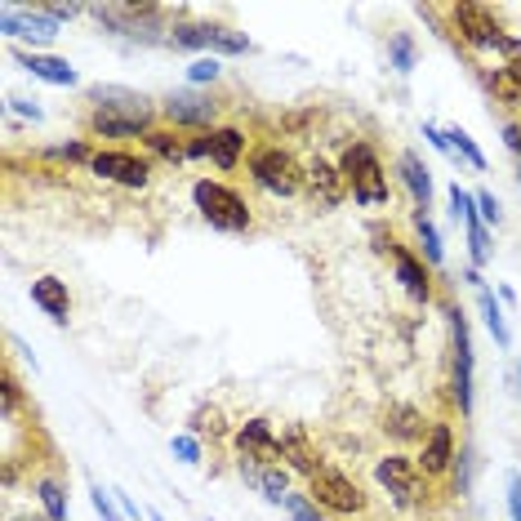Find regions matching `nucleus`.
I'll use <instances>...</instances> for the list:
<instances>
[{
	"instance_id": "f257e3e1",
	"label": "nucleus",
	"mask_w": 521,
	"mask_h": 521,
	"mask_svg": "<svg viewBox=\"0 0 521 521\" xmlns=\"http://www.w3.org/2000/svg\"><path fill=\"white\" fill-rule=\"evenodd\" d=\"M90 103H94L90 130L103 134V138H134V134H147V125H152V103L143 94H134V90L94 85Z\"/></svg>"
},
{
	"instance_id": "f03ea898",
	"label": "nucleus",
	"mask_w": 521,
	"mask_h": 521,
	"mask_svg": "<svg viewBox=\"0 0 521 521\" xmlns=\"http://www.w3.org/2000/svg\"><path fill=\"white\" fill-rule=\"evenodd\" d=\"M343 178H348V192H352L357 205H383L388 201V174H383L370 143H352L343 152Z\"/></svg>"
},
{
	"instance_id": "7ed1b4c3",
	"label": "nucleus",
	"mask_w": 521,
	"mask_h": 521,
	"mask_svg": "<svg viewBox=\"0 0 521 521\" xmlns=\"http://www.w3.org/2000/svg\"><path fill=\"white\" fill-rule=\"evenodd\" d=\"M192 201H196L201 218H205L209 227H218V232H245V227H249V205H245L232 187L214 183V178H201V183L192 187Z\"/></svg>"
},
{
	"instance_id": "20e7f679",
	"label": "nucleus",
	"mask_w": 521,
	"mask_h": 521,
	"mask_svg": "<svg viewBox=\"0 0 521 521\" xmlns=\"http://www.w3.org/2000/svg\"><path fill=\"white\" fill-rule=\"evenodd\" d=\"M249 174H254L258 187L272 192V196H295V192L308 183V170H304L286 147H258V152L249 156Z\"/></svg>"
},
{
	"instance_id": "39448f33",
	"label": "nucleus",
	"mask_w": 521,
	"mask_h": 521,
	"mask_svg": "<svg viewBox=\"0 0 521 521\" xmlns=\"http://www.w3.org/2000/svg\"><path fill=\"white\" fill-rule=\"evenodd\" d=\"M375 477H379V485H383L401 508H414V503L423 499V468H419V459H410V454H388V459H379V463H375Z\"/></svg>"
},
{
	"instance_id": "423d86ee",
	"label": "nucleus",
	"mask_w": 521,
	"mask_h": 521,
	"mask_svg": "<svg viewBox=\"0 0 521 521\" xmlns=\"http://www.w3.org/2000/svg\"><path fill=\"white\" fill-rule=\"evenodd\" d=\"M236 450H241V472L281 463V437L272 432L268 419H249V423H241V428H236Z\"/></svg>"
},
{
	"instance_id": "0eeeda50",
	"label": "nucleus",
	"mask_w": 521,
	"mask_h": 521,
	"mask_svg": "<svg viewBox=\"0 0 521 521\" xmlns=\"http://www.w3.org/2000/svg\"><path fill=\"white\" fill-rule=\"evenodd\" d=\"M170 41L183 50H214V54H245L249 50V41L241 32L218 28V23H178L170 32Z\"/></svg>"
},
{
	"instance_id": "6e6552de",
	"label": "nucleus",
	"mask_w": 521,
	"mask_h": 521,
	"mask_svg": "<svg viewBox=\"0 0 521 521\" xmlns=\"http://www.w3.org/2000/svg\"><path fill=\"white\" fill-rule=\"evenodd\" d=\"M312 503L352 517V512L366 508V494H361V485H357L352 477H343V472H335V468H321V472L312 477Z\"/></svg>"
},
{
	"instance_id": "1a4fd4ad",
	"label": "nucleus",
	"mask_w": 521,
	"mask_h": 521,
	"mask_svg": "<svg viewBox=\"0 0 521 521\" xmlns=\"http://www.w3.org/2000/svg\"><path fill=\"white\" fill-rule=\"evenodd\" d=\"M450 339H454V401L468 414L472 410V335L459 308H450Z\"/></svg>"
},
{
	"instance_id": "9d476101",
	"label": "nucleus",
	"mask_w": 521,
	"mask_h": 521,
	"mask_svg": "<svg viewBox=\"0 0 521 521\" xmlns=\"http://www.w3.org/2000/svg\"><path fill=\"white\" fill-rule=\"evenodd\" d=\"M450 19H454V28H459V36H463L468 45H477V50H499L503 32H499V23H494V14H490L485 5H472V0H463V5L450 10Z\"/></svg>"
},
{
	"instance_id": "9b49d317",
	"label": "nucleus",
	"mask_w": 521,
	"mask_h": 521,
	"mask_svg": "<svg viewBox=\"0 0 521 521\" xmlns=\"http://www.w3.org/2000/svg\"><path fill=\"white\" fill-rule=\"evenodd\" d=\"M90 170H94L99 178L121 183V187H147V178H152L147 161H138V156H130V152H94Z\"/></svg>"
},
{
	"instance_id": "f8f14e48",
	"label": "nucleus",
	"mask_w": 521,
	"mask_h": 521,
	"mask_svg": "<svg viewBox=\"0 0 521 521\" xmlns=\"http://www.w3.org/2000/svg\"><path fill=\"white\" fill-rule=\"evenodd\" d=\"M281 459H286L295 472H304L308 481L326 468V463H321V450L312 446V437H308L304 423H286V428H281Z\"/></svg>"
},
{
	"instance_id": "ddd939ff",
	"label": "nucleus",
	"mask_w": 521,
	"mask_h": 521,
	"mask_svg": "<svg viewBox=\"0 0 521 521\" xmlns=\"http://www.w3.org/2000/svg\"><path fill=\"white\" fill-rule=\"evenodd\" d=\"M383 249L392 254V264H397V281L406 286V295H410V299H419V304H428V299H432V277H428V268L419 264V258H414L401 241H392V236H388V245H383Z\"/></svg>"
},
{
	"instance_id": "4468645a",
	"label": "nucleus",
	"mask_w": 521,
	"mask_h": 521,
	"mask_svg": "<svg viewBox=\"0 0 521 521\" xmlns=\"http://www.w3.org/2000/svg\"><path fill=\"white\" fill-rule=\"evenodd\" d=\"M0 32L14 41H54L59 23L50 14H28V10H5L0 14Z\"/></svg>"
},
{
	"instance_id": "2eb2a0df",
	"label": "nucleus",
	"mask_w": 521,
	"mask_h": 521,
	"mask_svg": "<svg viewBox=\"0 0 521 521\" xmlns=\"http://www.w3.org/2000/svg\"><path fill=\"white\" fill-rule=\"evenodd\" d=\"M32 304L59 326H67V317H72V295H67V281H59V277H36L32 281Z\"/></svg>"
},
{
	"instance_id": "dca6fc26",
	"label": "nucleus",
	"mask_w": 521,
	"mask_h": 521,
	"mask_svg": "<svg viewBox=\"0 0 521 521\" xmlns=\"http://www.w3.org/2000/svg\"><path fill=\"white\" fill-rule=\"evenodd\" d=\"M308 196L317 201V205H339L343 196H348V178H343V170H335V165H326V161H312V170H308Z\"/></svg>"
},
{
	"instance_id": "f3484780",
	"label": "nucleus",
	"mask_w": 521,
	"mask_h": 521,
	"mask_svg": "<svg viewBox=\"0 0 521 521\" xmlns=\"http://www.w3.org/2000/svg\"><path fill=\"white\" fill-rule=\"evenodd\" d=\"M450 459H454V437H450V423H432V428H428V437H423V454H419L423 477L446 472V468H450Z\"/></svg>"
},
{
	"instance_id": "a211bd4d",
	"label": "nucleus",
	"mask_w": 521,
	"mask_h": 521,
	"mask_svg": "<svg viewBox=\"0 0 521 521\" xmlns=\"http://www.w3.org/2000/svg\"><path fill=\"white\" fill-rule=\"evenodd\" d=\"M401 178H406V187L414 196V209L428 214V205H432V170L419 161V152H401Z\"/></svg>"
},
{
	"instance_id": "6ab92c4d",
	"label": "nucleus",
	"mask_w": 521,
	"mask_h": 521,
	"mask_svg": "<svg viewBox=\"0 0 521 521\" xmlns=\"http://www.w3.org/2000/svg\"><path fill=\"white\" fill-rule=\"evenodd\" d=\"M165 116H170L174 125H209V121H214V103H205V99H196V94H170Z\"/></svg>"
},
{
	"instance_id": "aec40b11",
	"label": "nucleus",
	"mask_w": 521,
	"mask_h": 521,
	"mask_svg": "<svg viewBox=\"0 0 521 521\" xmlns=\"http://www.w3.org/2000/svg\"><path fill=\"white\" fill-rule=\"evenodd\" d=\"M19 63H23L32 76L50 81V85H76V67H72L67 59H50V54H19Z\"/></svg>"
},
{
	"instance_id": "412c9836",
	"label": "nucleus",
	"mask_w": 521,
	"mask_h": 521,
	"mask_svg": "<svg viewBox=\"0 0 521 521\" xmlns=\"http://www.w3.org/2000/svg\"><path fill=\"white\" fill-rule=\"evenodd\" d=\"M241 152H245V134H241L236 125L209 130V161H214L218 170H232V165L241 161Z\"/></svg>"
},
{
	"instance_id": "4be33fe9",
	"label": "nucleus",
	"mask_w": 521,
	"mask_h": 521,
	"mask_svg": "<svg viewBox=\"0 0 521 521\" xmlns=\"http://www.w3.org/2000/svg\"><path fill=\"white\" fill-rule=\"evenodd\" d=\"M383 432H392L397 441H423V414L414 410V406H388V414H383Z\"/></svg>"
},
{
	"instance_id": "5701e85b",
	"label": "nucleus",
	"mask_w": 521,
	"mask_h": 521,
	"mask_svg": "<svg viewBox=\"0 0 521 521\" xmlns=\"http://www.w3.org/2000/svg\"><path fill=\"white\" fill-rule=\"evenodd\" d=\"M477 299H481V312H485V326H490L494 343H499V348H512V335H508V321H503V308H499V299H494L485 286L477 290Z\"/></svg>"
},
{
	"instance_id": "b1692460",
	"label": "nucleus",
	"mask_w": 521,
	"mask_h": 521,
	"mask_svg": "<svg viewBox=\"0 0 521 521\" xmlns=\"http://www.w3.org/2000/svg\"><path fill=\"white\" fill-rule=\"evenodd\" d=\"M143 143H147V152H156L161 161H170V165H178V161H187V143H178L174 134H165V130H147L143 134Z\"/></svg>"
},
{
	"instance_id": "393cba45",
	"label": "nucleus",
	"mask_w": 521,
	"mask_h": 521,
	"mask_svg": "<svg viewBox=\"0 0 521 521\" xmlns=\"http://www.w3.org/2000/svg\"><path fill=\"white\" fill-rule=\"evenodd\" d=\"M36 494H41L50 521H67V494H63V485H59L54 477H41V481H36Z\"/></svg>"
},
{
	"instance_id": "a878e982",
	"label": "nucleus",
	"mask_w": 521,
	"mask_h": 521,
	"mask_svg": "<svg viewBox=\"0 0 521 521\" xmlns=\"http://www.w3.org/2000/svg\"><path fill=\"white\" fill-rule=\"evenodd\" d=\"M463 227H468V245H472V264H477V268H481V264H490V232H485L481 214H468V218H463Z\"/></svg>"
},
{
	"instance_id": "bb28decb",
	"label": "nucleus",
	"mask_w": 521,
	"mask_h": 521,
	"mask_svg": "<svg viewBox=\"0 0 521 521\" xmlns=\"http://www.w3.org/2000/svg\"><path fill=\"white\" fill-rule=\"evenodd\" d=\"M187 428H192V437H223V414H218V406H201V410L187 419Z\"/></svg>"
},
{
	"instance_id": "cd10ccee",
	"label": "nucleus",
	"mask_w": 521,
	"mask_h": 521,
	"mask_svg": "<svg viewBox=\"0 0 521 521\" xmlns=\"http://www.w3.org/2000/svg\"><path fill=\"white\" fill-rule=\"evenodd\" d=\"M414 227H419V241H423V254H428V264H441V236H437V227H432V218L423 214V209H414Z\"/></svg>"
},
{
	"instance_id": "c85d7f7f",
	"label": "nucleus",
	"mask_w": 521,
	"mask_h": 521,
	"mask_svg": "<svg viewBox=\"0 0 521 521\" xmlns=\"http://www.w3.org/2000/svg\"><path fill=\"white\" fill-rule=\"evenodd\" d=\"M281 508L290 512V521H326V517L317 512L312 494H286V499H281Z\"/></svg>"
},
{
	"instance_id": "c756f323",
	"label": "nucleus",
	"mask_w": 521,
	"mask_h": 521,
	"mask_svg": "<svg viewBox=\"0 0 521 521\" xmlns=\"http://www.w3.org/2000/svg\"><path fill=\"white\" fill-rule=\"evenodd\" d=\"M450 147H454V156H463L472 170H485V156L477 152V143H472L463 130H450Z\"/></svg>"
},
{
	"instance_id": "7c9ffc66",
	"label": "nucleus",
	"mask_w": 521,
	"mask_h": 521,
	"mask_svg": "<svg viewBox=\"0 0 521 521\" xmlns=\"http://www.w3.org/2000/svg\"><path fill=\"white\" fill-rule=\"evenodd\" d=\"M485 85H490V90H494V94H499L503 103H521V85H517V81L508 76V67L490 72V76H485Z\"/></svg>"
},
{
	"instance_id": "2f4dec72",
	"label": "nucleus",
	"mask_w": 521,
	"mask_h": 521,
	"mask_svg": "<svg viewBox=\"0 0 521 521\" xmlns=\"http://www.w3.org/2000/svg\"><path fill=\"white\" fill-rule=\"evenodd\" d=\"M392 67L397 72H410L414 67V41L410 36H392Z\"/></svg>"
},
{
	"instance_id": "473e14b6",
	"label": "nucleus",
	"mask_w": 521,
	"mask_h": 521,
	"mask_svg": "<svg viewBox=\"0 0 521 521\" xmlns=\"http://www.w3.org/2000/svg\"><path fill=\"white\" fill-rule=\"evenodd\" d=\"M90 494H94V512H99L103 521H121V517H116V503H112V499H116L112 490H103V485L94 481V485H90Z\"/></svg>"
},
{
	"instance_id": "72a5a7b5",
	"label": "nucleus",
	"mask_w": 521,
	"mask_h": 521,
	"mask_svg": "<svg viewBox=\"0 0 521 521\" xmlns=\"http://www.w3.org/2000/svg\"><path fill=\"white\" fill-rule=\"evenodd\" d=\"M170 450H174L183 463H201V446H196V437H174V441H170Z\"/></svg>"
},
{
	"instance_id": "f704fd0d",
	"label": "nucleus",
	"mask_w": 521,
	"mask_h": 521,
	"mask_svg": "<svg viewBox=\"0 0 521 521\" xmlns=\"http://www.w3.org/2000/svg\"><path fill=\"white\" fill-rule=\"evenodd\" d=\"M0 406H5V419H14V410H19V383H14L10 370H5V388H0Z\"/></svg>"
},
{
	"instance_id": "c9c22d12",
	"label": "nucleus",
	"mask_w": 521,
	"mask_h": 521,
	"mask_svg": "<svg viewBox=\"0 0 521 521\" xmlns=\"http://www.w3.org/2000/svg\"><path fill=\"white\" fill-rule=\"evenodd\" d=\"M187 76H192L196 85H201V81H214V76H218V59H214V54H209V59H196Z\"/></svg>"
},
{
	"instance_id": "e433bc0d",
	"label": "nucleus",
	"mask_w": 521,
	"mask_h": 521,
	"mask_svg": "<svg viewBox=\"0 0 521 521\" xmlns=\"http://www.w3.org/2000/svg\"><path fill=\"white\" fill-rule=\"evenodd\" d=\"M477 214H481V223H499V201L490 192H477Z\"/></svg>"
},
{
	"instance_id": "4c0bfd02",
	"label": "nucleus",
	"mask_w": 521,
	"mask_h": 521,
	"mask_svg": "<svg viewBox=\"0 0 521 521\" xmlns=\"http://www.w3.org/2000/svg\"><path fill=\"white\" fill-rule=\"evenodd\" d=\"M423 138H428V143H432L437 152H446V156H454V147H450V134H441L437 125H423ZM454 161H459V156H454Z\"/></svg>"
},
{
	"instance_id": "58836bf2",
	"label": "nucleus",
	"mask_w": 521,
	"mask_h": 521,
	"mask_svg": "<svg viewBox=\"0 0 521 521\" xmlns=\"http://www.w3.org/2000/svg\"><path fill=\"white\" fill-rule=\"evenodd\" d=\"M508 508H512V521H521V477L517 472L508 477Z\"/></svg>"
},
{
	"instance_id": "ea45409f",
	"label": "nucleus",
	"mask_w": 521,
	"mask_h": 521,
	"mask_svg": "<svg viewBox=\"0 0 521 521\" xmlns=\"http://www.w3.org/2000/svg\"><path fill=\"white\" fill-rule=\"evenodd\" d=\"M45 14H50L54 23H67V19H76V14H81V5H45Z\"/></svg>"
},
{
	"instance_id": "a19ab883",
	"label": "nucleus",
	"mask_w": 521,
	"mask_h": 521,
	"mask_svg": "<svg viewBox=\"0 0 521 521\" xmlns=\"http://www.w3.org/2000/svg\"><path fill=\"white\" fill-rule=\"evenodd\" d=\"M10 107H14L19 116H28V121H41V107H36V103H28V99H14V94H10Z\"/></svg>"
},
{
	"instance_id": "79ce46f5",
	"label": "nucleus",
	"mask_w": 521,
	"mask_h": 521,
	"mask_svg": "<svg viewBox=\"0 0 521 521\" xmlns=\"http://www.w3.org/2000/svg\"><path fill=\"white\" fill-rule=\"evenodd\" d=\"M503 138H508V147H512V156L521 161V125H503Z\"/></svg>"
},
{
	"instance_id": "37998d69",
	"label": "nucleus",
	"mask_w": 521,
	"mask_h": 521,
	"mask_svg": "<svg viewBox=\"0 0 521 521\" xmlns=\"http://www.w3.org/2000/svg\"><path fill=\"white\" fill-rule=\"evenodd\" d=\"M187 156H209V134H196V138L187 143Z\"/></svg>"
},
{
	"instance_id": "c03bdc74",
	"label": "nucleus",
	"mask_w": 521,
	"mask_h": 521,
	"mask_svg": "<svg viewBox=\"0 0 521 521\" xmlns=\"http://www.w3.org/2000/svg\"><path fill=\"white\" fill-rule=\"evenodd\" d=\"M112 494H116V503H121V508H125V512H130V517L138 521V503H134L130 494H121V490H112Z\"/></svg>"
},
{
	"instance_id": "a18cd8bd",
	"label": "nucleus",
	"mask_w": 521,
	"mask_h": 521,
	"mask_svg": "<svg viewBox=\"0 0 521 521\" xmlns=\"http://www.w3.org/2000/svg\"><path fill=\"white\" fill-rule=\"evenodd\" d=\"M508 76L521 85V54H517V59H508Z\"/></svg>"
}]
</instances>
